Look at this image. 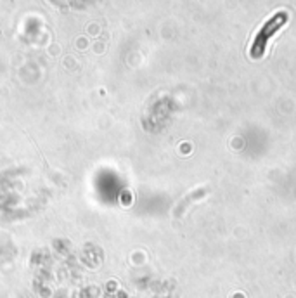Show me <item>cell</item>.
<instances>
[{"mask_svg":"<svg viewBox=\"0 0 296 298\" xmlns=\"http://www.w3.org/2000/svg\"><path fill=\"white\" fill-rule=\"evenodd\" d=\"M286 21H287V14L281 11V12H277V14H274L272 18L261 26V30L256 33L255 40H253L251 49H249V56H251L253 59H260V57L264 56L269 40L284 26Z\"/></svg>","mask_w":296,"mask_h":298,"instance_id":"1","label":"cell"}]
</instances>
